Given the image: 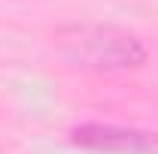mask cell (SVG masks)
<instances>
[{
    "label": "cell",
    "instance_id": "obj_1",
    "mask_svg": "<svg viewBox=\"0 0 158 154\" xmlns=\"http://www.w3.org/2000/svg\"><path fill=\"white\" fill-rule=\"evenodd\" d=\"M55 48L73 70L82 73H128L146 60V48L131 30L100 21H76L55 30Z\"/></svg>",
    "mask_w": 158,
    "mask_h": 154
},
{
    "label": "cell",
    "instance_id": "obj_2",
    "mask_svg": "<svg viewBox=\"0 0 158 154\" xmlns=\"http://www.w3.org/2000/svg\"><path fill=\"white\" fill-rule=\"evenodd\" d=\"M73 145L91 148V151H110V154H137L158 148V139L149 133L125 130V127H110V124H82L73 133Z\"/></svg>",
    "mask_w": 158,
    "mask_h": 154
}]
</instances>
